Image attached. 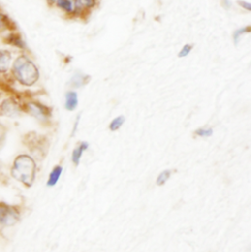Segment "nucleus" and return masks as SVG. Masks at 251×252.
<instances>
[{"label": "nucleus", "instance_id": "obj_1", "mask_svg": "<svg viewBox=\"0 0 251 252\" xmlns=\"http://www.w3.org/2000/svg\"><path fill=\"white\" fill-rule=\"evenodd\" d=\"M36 165L28 154L18 155L11 168V176L26 187H31L35 179Z\"/></svg>", "mask_w": 251, "mask_h": 252}, {"label": "nucleus", "instance_id": "obj_2", "mask_svg": "<svg viewBox=\"0 0 251 252\" xmlns=\"http://www.w3.org/2000/svg\"><path fill=\"white\" fill-rule=\"evenodd\" d=\"M13 74L19 83L28 87L34 85L39 78L36 66L26 56H20L14 62Z\"/></svg>", "mask_w": 251, "mask_h": 252}, {"label": "nucleus", "instance_id": "obj_3", "mask_svg": "<svg viewBox=\"0 0 251 252\" xmlns=\"http://www.w3.org/2000/svg\"><path fill=\"white\" fill-rule=\"evenodd\" d=\"M20 210L17 206L0 201V226L12 227L20 221Z\"/></svg>", "mask_w": 251, "mask_h": 252}, {"label": "nucleus", "instance_id": "obj_4", "mask_svg": "<svg viewBox=\"0 0 251 252\" xmlns=\"http://www.w3.org/2000/svg\"><path fill=\"white\" fill-rule=\"evenodd\" d=\"M28 111L31 115L41 121L47 119V117L50 115L49 109L37 102H30L28 104Z\"/></svg>", "mask_w": 251, "mask_h": 252}, {"label": "nucleus", "instance_id": "obj_5", "mask_svg": "<svg viewBox=\"0 0 251 252\" xmlns=\"http://www.w3.org/2000/svg\"><path fill=\"white\" fill-rule=\"evenodd\" d=\"M0 111L3 115L7 116V117H14L16 115H18L20 109L18 107V105L11 99H6L2 102L1 106H0Z\"/></svg>", "mask_w": 251, "mask_h": 252}, {"label": "nucleus", "instance_id": "obj_6", "mask_svg": "<svg viewBox=\"0 0 251 252\" xmlns=\"http://www.w3.org/2000/svg\"><path fill=\"white\" fill-rule=\"evenodd\" d=\"M78 106V94L75 92H68L66 94L65 107L68 111H74Z\"/></svg>", "mask_w": 251, "mask_h": 252}, {"label": "nucleus", "instance_id": "obj_7", "mask_svg": "<svg viewBox=\"0 0 251 252\" xmlns=\"http://www.w3.org/2000/svg\"><path fill=\"white\" fill-rule=\"evenodd\" d=\"M89 148V143L88 142H82L74 151L72 154V161L75 164V166H79L81 158L83 156V153Z\"/></svg>", "mask_w": 251, "mask_h": 252}, {"label": "nucleus", "instance_id": "obj_8", "mask_svg": "<svg viewBox=\"0 0 251 252\" xmlns=\"http://www.w3.org/2000/svg\"><path fill=\"white\" fill-rule=\"evenodd\" d=\"M11 63V54L8 51L0 50V73L8 71Z\"/></svg>", "mask_w": 251, "mask_h": 252}, {"label": "nucleus", "instance_id": "obj_9", "mask_svg": "<svg viewBox=\"0 0 251 252\" xmlns=\"http://www.w3.org/2000/svg\"><path fill=\"white\" fill-rule=\"evenodd\" d=\"M62 171H63V169H62L61 166L54 167V169L52 170V172L49 175V179H48V182H47L48 187H54L58 183V181L60 179V176L62 174Z\"/></svg>", "mask_w": 251, "mask_h": 252}, {"label": "nucleus", "instance_id": "obj_10", "mask_svg": "<svg viewBox=\"0 0 251 252\" xmlns=\"http://www.w3.org/2000/svg\"><path fill=\"white\" fill-rule=\"evenodd\" d=\"M251 26H248V27H245V28H242V29H239L237 30L235 32H234V41H235V44L238 45L239 42H240V39L242 37V35L246 34V33H249L251 32Z\"/></svg>", "mask_w": 251, "mask_h": 252}, {"label": "nucleus", "instance_id": "obj_11", "mask_svg": "<svg viewBox=\"0 0 251 252\" xmlns=\"http://www.w3.org/2000/svg\"><path fill=\"white\" fill-rule=\"evenodd\" d=\"M87 83V76L82 74H76L72 79V86L75 88H79L84 86Z\"/></svg>", "mask_w": 251, "mask_h": 252}, {"label": "nucleus", "instance_id": "obj_12", "mask_svg": "<svg viewBox=\"0 0 251 252\" xmlns=\"http://www.w3.org/2000/svg\"><path fill=\"white\" fill-rule=\"evenodd\" d=\"M8 39H9L8 42H9L10 44H13V45H15V46H17V47H20V48H24V47H25L24 41L22 40L21 36L18 35V34H11V35L8 37Z\"/></svg>", "mask_w": 251, "mask_h": 252}, {"label": "nucleus", "instance_id": "obj_13", "mask_svg": "<svg viewBox=\"0 0 251 252\" xmlns=\"http://www.w3.org/2000/svg\"><path fill=\"white\" fill-rule=\"evenodd\" d=\"M124 122H125L124 116H118V117H116L115 119H113V121L110 123L109 128H110L112 131L118 130L121 126H123Z\"/></svg>", "mask_w": 251, "mask_h": 252}, {"label": "nucleus", "instance_id": "obj_14", "mask_svg": "<svg viewBox=\"0 0 251 252\" xmlns=\"http://www.w3.org/2000/svg\"><path fill=\"white\" fill-rule=\"evenodd\" d=\"M170 176H171V171H170V170H165V171L161 172V173L159 174L157 180H156V184H157L158 186H163V185H165V184L167 183V181L169 180Z\"/></svg>", "mask_w": 251, "mask_h": 252}, {"label": "nucleus", "instance_id": "obj_15", "mask_svg": "<svg viewBox=\"0 0 251 252\" xmlns=\"http://www.w3.org/2000/svg\"><path fill=\"white\" fill-rule=\"evenodd\" d=\"M59 8L63 9L66 12H72L74 9L73 3L71 0H56Z\"/></svg>", "mask_w": 251, "mask_h": 252}, {"label": "nucleus", "instance_id": "obj_16", "mask_svg": "<svg viewBox=\"0 0 251 252\" xmlns=\"http://www.w3.org/2000/svg\"><path fill=\"white\" fill-rule=\"evenodd\" d=\"M195 133L201 137H208V136L212 135L213 129L210 127H200L195 130Z\"/></svg>", "mask_w": 251, "mask_h": 252}, {"label": "nucleus", "instance_id": "obj_17", "mask_svg": "<svg viewBox=\"0 0 251 252\" xmlns=\"http://www.w3.org/2000/svg\"><path fill=\"white\" fill-rule=\"evenodd\" d=\"M192 44H186L184 45V47L181 49V51L179 52V57L181 58H184V57H187L192 50Z\"/></svg>", "mask_w": 251, "mask_h": 252}, {"label": "nucleus", "instance_id": "obj_18", "mask_svg": "<svg viewBox=\"0 0 251 252\" xmlns=\"http://www.w3.org/2000/svg\"><path fill=\"white\" fill-rule=\"evenodd\" d=\"M238 3L243 7V8H245V9H247L248 11H251V3H249V2H246V1H243V0H240V1H238Z\"/></svg>", "mask_w": 251, "mask_h": 252}, {"label": "nucleus", "instance_id": "obj_19", "mask_svg": "<svg viewBox=\"0 0 251 252\" xmlns=\"http://www.w3.org/2000/svg\"><path fill=\"white\" fill-rule=\"evenodd\" d=\"M5 139V127L0 124V145Z\"/></svg>", "mask_w": 251, "mask_h": 252}, {"label": "nucleus", "instance_id": "obj_20", "mask_svg": "<svg viewBox=\"0 0 251 252\" xmlns=\"http://www.w3.org/2000/svg\"><path fill=\"white\" fill-rule=\"evenodd\" d=\"M84 3L88 6V7H94L95 4V0H83Z\"/></svg>", "mask_w": 251, "mask_h": 252}, {"label": "nucleus", "instance_id": "obj_21", "mask_svg": "<svg viewBox=\"0 0 251 252\" xmlns=\"http://www.w3.org/2000/svg\"><path fill=\"white\" fill-rule=\"evenodd\" d=\"M79 122H80V117H78V118H77V120H76L75 127H74V133H75V132H76V130H77V126L79 125Z\"/></svg>", "mask_w": 251, "mask_h": 252}, {"label": "nucleus", "instance_id": "obj_22", "mask_svg": "<svg viewBox=\"0 0 251 252\" xmlns=\"http://www.w3.org/2000/svg\"><path fill=\"white\" fill-rule=\"evenodd\" d=\"M50 1H51V2H55L56 0H50Z\"/></svg>", "mask_w": 251, "mask_h": 252}]
</instances>
